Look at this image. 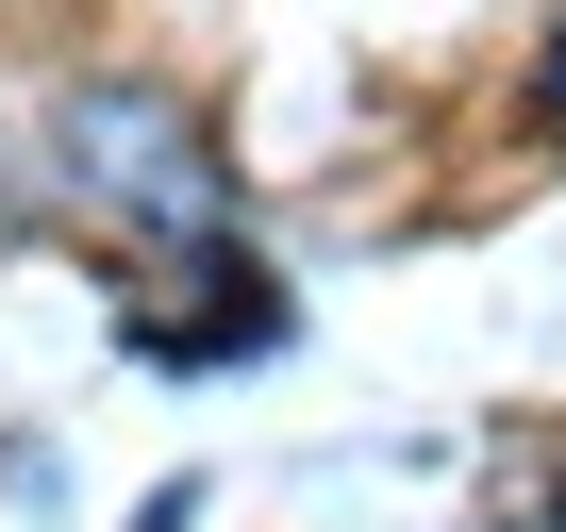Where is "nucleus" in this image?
Listing matches in <instances>:
<instances>
[{"label": "nucleus", "mask_w": 566, "mask_h": 532, "mask_svg": "<svg viewBox=\"0 0 566 532\" xmlns=\"http://www.w3.org/2000/svg\"><path fill=\"white\" fill-rule=\"evenodd\" d=\"M549 100H566V67H549Z\"/></svg>", "instance_id": "obj_2"}, {"label": "nucleus", "mask_w": 566, "mask_h": 532, "mask_svg": "<svg viewBox=\"0 0 566 532\" xmlns=\"http://www.w3.org/2000/svg\"><path fill=\"white\" fill-rule=\"evenodd\" d=\"M67 150H84V183L134 200V216H217V150H200L167 100H67Z\"/></svg>", "instance_id": "obj_1"}]
</instances>
